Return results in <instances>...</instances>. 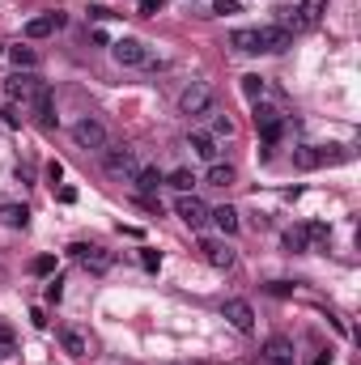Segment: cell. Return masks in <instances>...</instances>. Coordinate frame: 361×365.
Wrapping results in <instances>:
<instances>
[{
  "mask_svg": "<svg viewBox=\"0 0 361 365\" xmlns=\"http://www.w3.org/2000/svg\"><path fill=\"white\" fill-rule=\"evenodd\" d=\"M213 106H217V93L208 81H187L179 93V115L187 119H200V115H213Z\"/></svg>",
  "mask_w": 361,
  "mask_h": 365,
  "instance_id": "6da1fadb",
  "label": "cell"
},
{
  "mask_svg": "<svg viewBox=\"0 0 361 365\" xmlns=\"http://www.w3.org/2000/svg\"><path fill=\"white\" fill-rule=\"evenodd\" d=\"M73 145H77V149H86V153H102V149L111 145V132H106V123H102V119L81 115V119L73 123Z\"/></svg>",
  "mask_w": 361,
  "mask_h": 365,
  "instance_id": "7a4b0ae2",
  "label": "cell"
},
{
  "mask_svg": "<svg viewBox=\"0 0 361 365\" xmlns=\"http://www.w3.org/2000/svg\"><path fill=\"white\" fill-rule=\"evenodd\" d=\"M111 56H115V64H123V68H153L149 43H141V38H132V34L115 38V43H111Z\"/></svg>",
  "mask_w": 361,
  "mask_h": 365,
  "instance_id": "3957f363",
  "label": "cell"
},
{
  "mask_svg": "<svg viewBox=\"0 0 361 365\" xmlns=\"http://www.w3.org/2000/svg\"><path fill=\"white\" fill-rule=\"evenodd\" d=\"M68 255H73L86 272H93V276H102V272H111V268H115V255H111L106 247H93V242H73V247H68Z\"/></svg>",
  "mask_w": 361,
  "mask_h": 365,
  "instance_id": "277c9868",
  "label": "cell"
},
{
  "mask_svg": "<svg viewBox=\"0 0 361 365\" xmlns=\"http://www.w3.org/2000/svg\"><path fill=\"white\" fill-rule=\"evenodd\" d=\"M102 166H106V175H123V179H128L141 162H136V153H132L128 145H106V149H102Z\"/></svg>",
  "mask_w": 361,
  "mask_h": 365,
  "instance_id": "5b68a950",
  "label": "cell"
},
{
  "mask_svg": "<svg viewBox=\"0 0 361 365\" xmlns=\"http://www.w3.org/2000/svg\"><path fill=\"white\" fill-rule=\"evenodd\" d=\"M221 314H225V323H230L234 331H243V336H251V331H255V310H251V302L230 297V302L221 306Z\"/></svg>",
  "mask_w": 361,
  "mask_h": 365,
  "instance_id": "8992f818",
  "label": "cell"
},
{
  "mask_svg": "<svg viewBox=\"0 0 361 365\" xmlns=\"http://www.w3.org/2000/svg\"><path fill=\"white\" fill-rule=\"evenodd\" d=\"M175 212H179V217L187 221V225H191V230H204V225H208V204H204L200 195H191V191H183V195H179Z\"/></svg>",
  "mask_w": 361,
  "mask_h": 365,
  "instance_id": "52a82bcc",
  "label": "cell"
},
{
  "mask_svg": "<svg viewBox=\"0 0 361 365\" xmlns=\"http://www.w3.org/2000/svg\"><path fill=\"white\" fill-rule=\"evenodd\" d=\"M128 182L136 187V195H141V200H149V195H158V187L166 182V175H162L158 166H145V162H141V166L128 175Z\"/></svg>",
  "mask_w": 361,
  "mask_h": 365,
  "instance_id": "ba28073f",
  "label": "cell"
},
{
  "mask_svg": "<svg viewBox=\"0 0 361 365\" xmlns=\"http://www.w3.org/2000/svg\"><path fill=\"white\" fill-rule=\"evenodd\" d=\"M60 26H64V13H56V9H51V13H43V17H30L21 34H26V43H39V38H51Z\"/></svg>",
  "mask_w": 361,
  "mask_h": 365,
  "instance_id": "9c48e42d",
  "label": "cell"
},
{
  "mask_svg": "<svg viewBox=\"0 0 361 365\" xmlns=\"http://www.w3.org/2000/svg\"><path fill=\"white\" fill-rule=\"evenodd\" d=\"M34 90H39V77H34V73H21V68L4 81V98H9V102H21V106L34 98Z\"/></svg>",
  "mask_w": 361,
  "mask_h": 365,
  "instance_id": "30bf717a",
  "label": "cell"
},
{
  "mask_svg": "<svg viewBox=\"0 0 361 365\" xmlns=\"http://www.w3.org/2000/svg\"><path fill=\"white\" fill-rule=\"evenodd\" d=\"M30 106H34V119L43 123V128H56V93L47 81H39V90L30 98Z\"/></svg>",
  "mask_w": 361,
  "mask_h": 365,
  "instance_id": "8fae6325",
  "label": "cell"
},
{
  "mask_svg": "<svg viewBox=\"0 0 361 365\" xmlns=\"http://www.w3.org/2000/svg\"><path fill=\"white\" fill-rule=\"evenodd\" d=\"M200 251H204V259H208L213 268H221V272H230V268H234V259H238V255H234V247H230L225 238H221V242H217V238H208V242H200Z\"/></svg>",
  "mask_w": 361,
  "mask_h": 365,
  "instance_id": "7c38bea8",
  "label": "cell"
},
{
  "mask_svg": "<svg viewBox=\"0 0 361 365\" xmlns=\"http://www.w3.org/2000/svg\"><path fill=\"white\" fill-rule=\"evenodd\" d=\"M255 128L264 132V140L272 145V140L280 136V128H285V123H280V110L268 106V102H255Z\"/></svg>",
  "mask_w": 361,
  "mask_h": 365,
  "instance_id": "4fadbf2b",
  "label": "cell"
},
{
  "mask_svg": "<svg viewBox=\"0 0 361 365\" xmlns=\"http://www.w3.org/2000/svg\"><path fill=\"white\" fill-rule=\"evenodd\" d=\"M255 34H260V51H272V56H280V51H289V43H293L285 26H260Z\"/></svg>",
  "mask_w": 361,
  "mask_h": 365,
  "instance_id": "5bb4252c",
  "label": "cell"
},
{
  "mask_svg": "<svg viewBox=\"0 0 361 365\" xmlns=\"http://www.w3.org/2000/svg\"><path fill=\"white\" fill-rule=\"evenodd\" d=\"M187 149H191V158H200V162H217V136H208V132H187Z\"/></svg>",
  "mask_w": 361,
  "mask_h": 365,
  "instance_id": "9a60e30c",
  "label": "cell"
},
{
  "mask_svg": "<svg viewBox=\"0 0 361 365\" xmlns=\"http://www.w3.org/2000/svg\"><path fill=\"white\" fill-rule=\"evenodd\" d=\"M208 221H213V225H217L225 238H234V234H238V225H243V221H238V208H230V204H221V208H208Z\"/></svg>",
  "mask_w": 361,
  "mask_h": 365,
  "instance_id": "2e32d148",
  "label": "cell"
},
{
  "mask_svg": "<svg viewBox=\"0 0 361 365\" xmlns=\"http://www.w3.org/2000/svg\"><path fill=\"white\" fill-rule=\"evenodd\" d=\"M0 221H4L9 230H26V225H30V208L17 204V200H0Z\"/></svg>",
  "mask_w": 361,
  "mask_h": 365,
  "instance_id": "e0dca14e",
  "label": "cell"
},
{
  "mask_svg": "<svg viewBox=\"0 0 361 365\" xmlns=\"http://www.w3.org/2000/svg\"><path fill=\"white\" fill-rule=\"evenodd\" d=\"M60 344H64L68 357H90V340H86V331H77V327H60Z\"/></svg>",
  "mask_w": 361,
  "mask_h": 365,
  "instance_id": "ac0fdd59",
  "label": "cell"
},
{
  "mask_svg": "<svg viewBox=\"0 0 361 365\" xmlns=\"http://www.w3.org/2000/svg\"><path fill=\"white\" fill-rule=\"evenodd\" d=\"M323 13H327V0H302L298 4V26L302 30H315L323 21Z\"/></svg>",
  "mask_w": 361,
  "mask_h": 365,
  "instance_id": "d6986e66",
  "label": "cell"
},
{
  "mask_svg": "<svg viewBox=\"0 0 361 365\" xmlns=\"http://www.w3.org/2000/svg\"><path fill=\"white\" fill-rule=\"evenodd\" d=\"M230 47H234L238 56H255V51H260V34H255L251 26H238V30L230 34Z\"/></svg>",
  "mask_w": 361,
  "mask_h": 365,
  "instance_id": "ffe728a7",
  "label": "cell"
},
{
  "mask_svg": "<svg viewBox=\"0 0 361 365\" xmlns=\"http://www.w3.org/2000/svg\"><path fill=\"white\" fill-rule=\"evenodd\" d=\"M264 357L272 365H293V344L285 340V336H272L268 344H264Z\"/></svg>",
  "mask_w": 361,
  "mask_h": 365,
  "instance_id": "44dd1931",
  "label": "cell"
},
{
  "mask_svg": "<svg viewBox=\"0 0 361 365\" xmlns=\"http://www.w3.org/2000/svg\"><path fill=\"white\" fill-rule=\"evenodd\" d=\"M234 179H238V170H234L230 162H213V166H208V175H204L208 187H221V191H225V187H234Z\"/></svg>",
  "mask_w": 361,
  "mask_h": 365,
  "instance_id": "7402d4cb",
  "label": "cell"
},
{
  "mask_svg": "<svg viewBox=\"0 0 361 365\" xmlns=\"http://www.w3.org/2000/svg\"><path fill=\"white\" fill-rule=\"evenodd\" d=\"M9 60H13V68H21V73H34V68H39V51L26 47V43L9 47Z\"/></svg>",
  "mask_w": 361,
  "mask_h": 365,
  "instance_id": "603a6c76",
  "label": "cell"
},
{
  "mask_svg": "<svg viewBox=\"0 0 361 365\" xmlns=\"http://www.w3.org/2000/svg\"><path fill=\"white\" fill-rule=\"evenodd\" d=\"M243 93H247L251 102H264V93H268L264 77H260V73H247V77H243Z\"/></svg>",
  "mask_w": 361,
  "mask_h": 365,
  "instance_id": "cb8c5ba5",
  "label": "cell"
},
{
  "mask_svg": "<svg viewBox=\"0 0 361 365\" xmlns=\"http://www.w3.org/2000/svg\"><path fill=\"white\" fill-rule=\"evenodd\" d=\"M166 182H171V187H175V191H191V187H195V175H191V170H171V175H166Z\"/></svg>",
  "mask_w": 361,
  "mask_h": 365,
  "instance_id": "d4e9b609",
  "label": "cell"
},
{
  "mask_svg": "<svg viewBox=\"0 0 361 365\" xmlns=\"http://www.w3.org/2000/svg\"><path fill=\"white\" fill-rule=\"evenodd\" d=\"M213 136H234V119L230 115H213Z\"/></svg>",
  "mask_w": 361,
  "mask_h": 365,
  "instance_id": "484cf974",
  "label": "cell"
},
{
  "mask_svg": "<svg viewBox=\"0 0 361 365\" xmlns=\"http://www.w3.org/2000/svg\"><path fill=\"white\" fill-rule=\"evenodd\" d=\"M327 238H332V230H327V225H319V221H315V225H306V242H327Z\"/></svg>",
  "mask_w": 361,
  "mask_h": 365,
  "instance_id": "4316f807",
  "label": "cell"
},
{
  "mask_svg": "<svg viewBox=\"0 0 361 365\" xmlns=\"http://www.w3.org/2000/svg\"><path fill=\"white\" fill-rule=\"evenodd\" d=\"M285 247L289 251H306V230H289L285 234Z\"/></svg>",
  "mask_w": 361,
  "mask_h": 365,
  "instance_id": "83f0119b",
  "label": "cell"
},
{
  "mask_svg": "<svg viewBox=\"0 0 361 365\" xmlns=\"http://www.w3.org/2000/svg\"><path fill=\"white\" fill-rule=\"evenodd\" d=\"M9 353H13V327L0 323V357H9Z\"/></svg>",
  "mask_w": 361,
  "mask_h": 365,
  "instance_id": "f1b7e54d",
  "label": "cell"
},
{
  "mask_svg": "<svg viewBox=\"0 0 361 365\" xmlns=\"http://www.w3.org/2000/svg\"><path fill=\"white\" fill-rule=\"evenodd\" d=\"M141 264H145L149 272H158V268H162V255H158V251H141Z\"/></svg>",
  "mask_w": 361,
  "mask_h": 365,
  "instance_id": "f546056e",
  "label": "cell"
},
{
  "mask_svg": "<svg viewBox=\"0 0 361 365\" xmlns=\"http://www.w3.org/2000/svg\"><path fill=\"white\" fill-rule=\"evenodd\" d=\"M30 268H34V272H39V276H47V272H51V268H56V259H51V255H39V259H34Z\"/></svg>",
  "mask_w": 361,
  "mask_h": 365,
  "instance_id": "4dcf8cb0",
  "label": "cell"
},
{
  "mask_svg": "<svg viewBox=\"0 0 361 365\" xmlns=\"http://www.w3.org/2000/svg\"><path fill=\"white\" fill-rule=\"evenodd\" d=\"M60 297H64V280H60V276H56V280H51V284H47V302H60Z\"/></svg>",
  "mask_w": 361,
  "mask_h": 365,
  "instance_id": "1f68e13d",
  "label": "cell"
},
{
  "mask_svg": "<svg viewBox=\"0 0 361 365\" xmlns=\"http://www.w3.org/2000/svg\"><path fill=\"white\" fill-rule=\"evenodd\" d=\"M213 13H221V17L225 13H238V0H213Z\"/></svg>",
  "mask_w": 361,
  "mask_h": 365,
  "instance_id": "d6a6232c",
  "label": "cell"
},
{
  "mask_svg": "<svg viewBox=\"0 0 361 365\" xmlns=\"http://www.w3.org/2000/svg\"><path fill=\"white\" fill-rule=\"evenodd\" d=\"M268 293H276V297H289V293H293V284H285V280H272Z\"/></svg>",
  "mask_w": 361,
  "mask_h": 365,
  "instance_id": "836d02e7",
  "label": "cell"
},
{
  "mask_svg": "<svg viewBox=\"0 0 361 365\" xmlns=\"http://www.w3.org/2000/svg\"><path fill=\"white\" fill-rule=\"evenodd\" d=\"M90 17H93V21H106V17H115V13H111L106 4H90Z\"/></svg>",
  "mask_w": 361,
  "mask_h": 365,
  "instance_id": "e575fe53",
  "label": "cell"
},
{
  "mask_svg": "<svg viewBox=\"0 0 361 365\" xmlns=\"http://www.w3.org/2000/svg\"><path fill=\"white\" fill-rule=\"evenodd\" d=\"M162 9V0H141V13H158Z\"/></svg>",
  "mask_w": 361,
  "mask_h": 365,
  "instance_id": "d590c367",
  "label": "cell"
},
{
  "mask_svg": "<svg viewBox=\"0 0 361 365\" xmlns=\"http://www.w3.org/2000/svg\"><path fill=\"white\" fill-rule=\"evenodd\" d=\"M315 365H332V353L327 357H315Z\"/></svg>",
  "mask_w": 361,
  "mask_h": 365,
  "instance_id": "8d00e7d4",
  "label": "cell"
}]
</instances>
